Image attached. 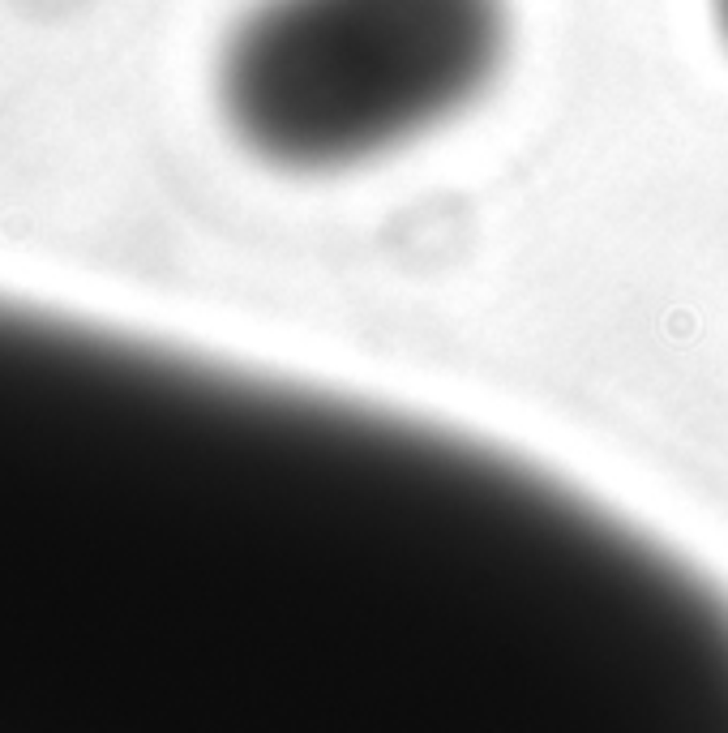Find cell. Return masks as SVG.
Listing matches in <instances>:
<instances>
[{"instance_id":"1","label":"cell","mask_w":728,"mask_h":733,"mask_svg":"<svg viewBox=\"0 0 728 733\" xmlns=\"http://www.w3.org/2000/svg\"><path fill=\"white\" fill-rule=\"evenodd\" d=\"M510 43V0H253L219 48L214 99L266 167L347 172L471 112Z\"/></svg>"},{"instance_id":"2","label":"cell","mask_w":728,"mask_h":733,"mask_svg":"<svg viewBox=\"0 0 728 733\" xmlns=\"http://www.w3.org/2000/svg\"><path fill=\"white\" fill-rule=\"evenodd\" d=\"M707 9H712V26L720 34V43L728 48V0H707Z\"/></svg>"}]
</instances>
